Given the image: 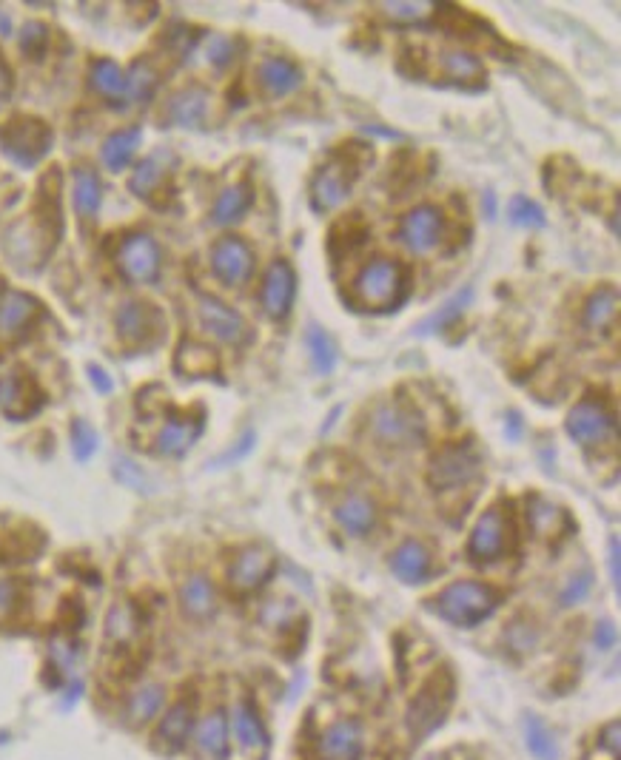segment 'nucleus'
Returning <instances> with one entry per match:
<instances>
[{"mask_svg":"<svg viewBox=\"0 0 621 760\" xmlns=\"http://www.w3.org/2000/svg\"><path fill=\"white\" fill-rule=\"evenodd\" d=\"M180 604H183V610L189 618H197V621H203L208 618L211 612H214V587H211V581L203 578V575H191L189 581L183 584V590H180Z\"/></svg>","mask_w":621,"mask_h":760,"instance_id":"473e14b6","label":"nucleus"},{"mask_svg":"<svg viewBox=\"0 0 621 760\" xmlns=\"http://www.w3.org/2000/svg\"><path fill=\"white\" fill-rule=\"evenodd\" d=\"M208 60L214 63V66H223V63H228L231 60V40L228 38H211V43H208Z\"/></svg>","mask_w":621,"mask_h":760,"instance_id":"3c124183","label":"nucleus"},{"mask_svg":"<svg viewBox=\"0 0 621 760\" xmlns=\"http://www.w3.org/2000/svg\"><path fill=\"white\" fill-rule=\"evenodd\" d=\"M234 732H237V741L248 752H260L268 746V735H265V726L257 715V706L251 704L248 698H243L237 709H234Z\"/></svg>","mask_w":621,"mask_h":760,"instance_id":"7c9ffc66","label":"nucleus"},{"mask_svg":"<svg viewBox=\"0 0 621 760\" xmlns=\"http://www.w3.org/2000/svg\"><path fill=\"white\" fill-rule=\"evenodd\" d=\"M117 265L129 282H154L160 274V248L149 234H132L117 251Z\"/></svg>","mask_w":621,"mask_h":760,"instance_id":"9b49d317","label":"nucleus"},{"mask_svg":"<svg viewBox=\"0 0 621 760\" xmlns=\"http://www.w3.org/2000/svg\"><path fill=\"white\" fill-rule=\"evenodd\" d=\"M72 450H75L77 462H89L97 453V430L83 419H77L72 425Z\"/></svg>","mask_w":621,"mask_h":760,"instance_id":"49530a36","label":"nucleus"},{"mask_svg":"<svg viewBox=\"0 0 621 760\" xmlns=\"http://www.w3.org/2000/svg\"><path fill=\"white\" fill-rule=\"evenodd\" d=\"M590 584H593V578L590 575H576L570 584L565 587V593H562V604L565 607H573V604H579V601H584V595L590 593Z\"/></svg>","mask_w":621,"mask_h":760,"instance_id":"8fccbe9b","label":"nucleus"},{"mask_svg":"<svg viewBox=\"0 0 621 760\" xmlns=\"http://www.w3.org/2000/svg\"><path fill=\"white\" fill-rule=\"evenodd\" d=\"M613 413L593 402V399H584L576 408L567 413V433L573 442L579 445H596V442H604L607 436H613Z\"/></svg>","mask_w":621,"mask_h":760,"instance_id":"2eb2a0df","label":"nucleus"},{"mask_svg":"<svg viewBox=\"0 0 621 760\" xmlns=\"http://www.w3.org/2000/svg\"><path fill=\"white\" fill-rule=\"evenodd\" d=\"M251 203H254V194L248 191V186H231L217 197V203H214V214H211V217H214V223L217 225L237 223L245 211L251 208Z\"/></svg>","mask_w":621,"mask_h":760,"instance_id":"4c0bfd02","label":"nucleus"},{"mask_svg":"<svg viewBox=\"0 0 621 760\" xmlns=\"http://www.w3.org/2000/svg\"><path fill=\"white\" fill-rule=\"evenodd\" d=\"M527 521H530V530L539 538H547V541H556L570 530V519H567L565 510L545 499H530Z\"/></svg>","mask_w":621,"mask_h":760,"instance_id":"bb28decb","label":"nucleus"},{"mask_svg":"<svg viewBox=\"0 0 621 760\" xmlns=\"http://www.w3.org/2000/svg\"><path fill=\"white\" fill-rule=\"evenodd\" d=\"M619 316V291L616 288H599L584 302V325L590 331H607Z\"/></svg>","mask_w":621,"mask_h":760,"instance_id":"2f4dec72","label":"nucleus"},{"mask_svg":"<svg viewBox=\"0 0 621 760\" xmlns=\"http://www.w3.org/2000/svg\"><path fill=\"white\" fill-rule=\"evenodd\" d=\"M320 760H359L362 755V726L357 721H337L322 732L317 746Z\"/></svg>","mask_w":621,"mask_h":760,"instance_id":"a211bd4d","label":"nucleus"},{"mask_svg":"<svg viewBox=\"0 0 621 760\" xmlns=\"http://www.w3.org/2000/svg\"><path fill=\"white\" fill-rule=\"evenodd\" d=\"M442 681H445V675L431 678L408 709V726L419 741L425 735H431L433 729H439L445 721V712L451 704V686H442Z\"/></svg>","mask_w":621,"mask_h":760,"instance_id":"0eeeda50","label":"nucleus"},{"mask_svg":"<svg viewBox=\"0 0 621 760\" xmlns=\"http://www.w3.org/2000/svg\"><path fill=\"white\" fill-rule=\"evenodd\" d=\"M203 433V419H191V416H174L169 419L163 430L157 433V450L163 456H183L197 436Z\"/></svg>","mask_w":621,"mask_h":760,"instance_id":"b1692460","label":"nucleus"},{"mask_svg":"<svg viewBox=\"0 0 621 760\" xmlns=\"http://www.w3.org/2000/svg\"><path fill=\"white\" fill-rule=\"evenodd\" d=\"M442 225V211L436 205H419L399 225V242L411 254H431L442 240Z\"/></svg>","mask_w":621,"mask_h":760,"instance_id":"4468645a","label":"nucleus"},{"mask_svg":"<svg viewBox=\"0 0 621 760\" xmlns=\"http://www.w3.org/2000/svg\"><path fill=\"white\" fill-rule=\"evenodd\" d=\"M211 271L228 288L243 285L254 271V251L240 237H223L211 248Z\"/></svg>","mask_w":621,"mask_h":760,"instance_id":"1a4fd4ad","label":"nucleus"},{"mask_svg":"<svg viewBox=\"0 0 621 760\" xmlns=\"http://www.w3.org/2000/svg\"><path fill=\"white\" fill-rule=\"evenodd\" d=\"M174 160L169 151H154L149 154L140 166L134 168L132 174V188L137 197H143V200H151V194L157 191V188L166 183V177H169V163Z\"/></svg>","mask_w":621,"mask_h":760,"instance_id":"cd10ccee","label":"nucleus"},{"mask_svg":"<svg viewBox=\"0 0 621 760\" xmlns=\"http://www.w3.org/2000/svg\"><path fill=\"white\" fill-rule=\"evenodd\" d=\"M525 743L536 760L559 758V746H556L553 735L547 732V726L539 718H525Z\"/></svg>","mask_w":621,"mask_h":760,"instance_id":"79ce46f5","label":"nucleus"},{"mask_svg":"<svg viewBox=\"0 0 621 760\" xmlns=\"http://www.w3.org/2000/svg\"><path fill=\"white\" fill-rule=\"evenodd\" d=\"M46 396L43 390L38 388V382L26 373H6L0 376V410L15 419V422H23L29 416H35L40 408H43Z\"/></svg>","mask_w":621,"mask_h":760,"instance_id":"9d476101","label":"nucleus"},{"mask_svg":"<svg viewBox=\"0 0 621 760\" xmlns=\"http://www.w3.org/2000/svg\"><path fill=\"white\" fill-rule=\"evenodd\" d=\"M602 743L610 749V755H613V760H619V721H610L607 726L602 729Z\"/></svg>","mask_w":621,"mask_h":760,"instance_id":"603ef678","label":"nucleus"},{"mask_svg":"<svg viewBox=\"0 0 621 760\" xmlns=\"http://www.w3.org/2000/svg\"><path fill=\"white\" fill-rule=\"evenodd\" d=\"M351 186H354V171H348L345 160L325 163L311 180V208L317 214L334 211L337 205L345 203V197L351 194Z\"/></svg>","mask_w":621,"mask_h":760,"instance_id":"f8f14e48","label":"nucleus"},{"mask_svg":"<svg viewBox=\"0 0 621 760\" xmlns=\"http://www.w3.org/2000/svg\"><path fill=\"white\" fill-rule=\"evenodd\" d=\"M433 9H436V3H428V0H388V3H379V12L385 18L402 20V23L428 18Z\"/></svg>","mask_w":621,"mask_h":760,"instance_id":"37998d69","label":"nucleus"},{"mask_svg":"<svg viewBox=\"0 0 621 760\" xmlns=\"http://www.w3.org/2000/svg\"><path fill=\"white\" fill-rule=\"evenodd\" d=\"M72 200H75V211L80 217H95L103 191H100V180L92 168H75V183H72Z\"/></svg>","mask_w":621,"mask_h":760,"instance_id":"72a5a7b5","label":"nucleus"},{"mask_svg":"<svg viewBox=\"0 0 621 760\" xmlns=\"http://www.w3.org/2000/svg\"><path fill=\"white\" fill-rule=\"evenodd\" d=\"M510 541V521L502 507L485 510L479 521L473 524L471 538H468V556L479 564H490L496 558L508 553Z\"/></svg>","mask_w":621,"mask_h":760,"instance_id":"423d86ee","label":"nucleus"},{"mask_svg":"<svg viewBox=\"0 0 621 760\" xmlns=\"http://www.w3.org/2000/svg\"><path fill=\"white\" fill-rule=\"evenodd\" d=\"M334 519L348 536H368L377 524V504L362 493H348L334 507Z\"/></svg>","mask_w":621,"mask_h":760,"instance_id":"aec40b11","label":"nucleus"},{"mask_svg":"<svg viewBox=\"0 0 621 760\" xmlns=\"http://www.w3.org/2000/svg\"><path fill=\"white\" fill-rule=\"evenodd\" d=\"M92 86L106 97H126V75L114 60H97L92 66Z\"/></svg>","mask_w":621,"mask_h":760,"instance_id":"a19ab883","label":"nucleus"},{"mask_svg":"<svg viewBox=\"0 0 621 760\" xmlns=\"http://www.w3.org/2000/svg\"><path fill=\"white\" fill-rule=\"evenodd\" d=\"M140 635V612L132 601H117L106 615V641L114 647H129Z\"/></svg>","mask_w":621,"mask_h":760,"instance_id":"c85d7f7f","label":"nucleus"},{"mask_svg":"<svg viewBox=\"0 0 621 760\" xmlns=\"http://www.w3.org/2000/svg\"><path fill=\"white\" fill-rule=\"evenodd\" d=\"M191 732H194V712H191L189 701H177L171 706L169 712L163 715V721L154 732V743L163 749V752H180L186 743H189Z\"/></svg>","mask_w":621,"mask_h":760,"instance_id":"6ab92c4d","label":"nucleus"},{"mask_svg":"<svg viewBox=\"0 0 621 760\" xmlns=\"http://www.w3.org/2000/svg\"><path fill=\"white\" fill-rule=\"evenodd\" d=\"M117 322V334L126 345L143 348L157 342V336L163 334V316L157 308H151L149 302H126L120 305V311L114 316Z\"/></svg>","mask_w":621,"mask_h":760,"instance_id":"6e6552de","label":"nucleus"},{"mask_svg":"<svg viewBox=\"0 0 621 760\" xmlns=\"http://www.w3.org/2000/svg\"><path fill=\"white\" fill-rule=\"evenodd\" d=\"M274 567H277L274 553L260 544H251V547H243L240 556L234 558V564L228 570V584L237 593H254L274 575Z\"/></svg>","mask_w":621,"mask_h":760,"instance_id":"ddd939ff","label":"nucleus"},{"mask_svg":"<svg viewBox=\"0 0 621 760\" xmlns=\"http://www.w3.org/2000/svg\"><path fill=\"white\" fill-rule=\"evenodd\" d=\"M479 479H482V464H479V456H476V450L471 445L445 447L433 459L431 473H428L433 493L442 496L445 504L451 499H459L465 490L476 493Z\"/></svg>","mask_w":621,"mask_h":760,"instance_id":"f03ea898","label":"nucleus"},{"mask_svg":"<svg viewBox=\"0 0 621 760\" xmlns=\"http://www.w3.org/2000/svg\"><path fill=\"white\" fill-rule=\"evenodd\" d=\"M140 140H143V131L140 129L114 131L112 137L103 143V163L112 168V171H123V168L132 163Z\"/></svg>","mask_w":621,"mask_h":760,"instance_id":"f704fd0d","label":"nucleus"},{"mask_svg":"<svg viewBox=\"0 0 621 760\" xmlns=\"http://www.w3.org/2000/svg\"><path fill=\"white\" fill-rule=\"evenodd\" d=\"M20 604V587L12 578H0V621L12 618V612Z\"/></svg>","mask_w":621,"mask_h":760,"instance_id":"09e8293b","label":"nucleus"},{"mask_svg":"<svg viewBox=\"0 0 621 760\" xmlns=\"http://www.w3.org/2000/svg\"><path fill=\"white\" fill-rule=\"evenodd\" d=\"M499 607V593L479 581H453L433 598V610L453 627H476Z\"/></svg>","mask_w":621,"mask_h":760,"instance_id":"f257e3e1","label":"nucleus"},{"mask_svg":"<svg viewBox=\"0 0 621 760\" xmlns=\"http://www.w3.org/2000/svg\"><path fill=\"white\" fill-rule=\"evenodd\" d=\"M510 223L522 228H545V211L542 205L527 200V197H513L510 200Z\"/></svg>","mask_w":621,"mask_h":760,"instance_id":"a18cd8bd","label":"nucleus"},{"mask_svg":"<svg viewBox=\"0 0 621 760\" xmlns=\"http://www.w3.org/2000/svg\"><path fill=\"white\" fill-rule=\"evenodd\" d=\"M368 430L382 447H414L422 439V419L402 402H382L368 419Z\"/></svg>","mask_w":621,"mask_h":760,"instance_id":"39448f33","label":"nucleus"},{"mask_svg":"<svg viewBox=\"0 0 621 760\" xmlns=\"http://www.w3.org/2000/svg\"><path fill=\"white\" fill-rule=\"evenodd\" d=\"M9 32H12V20L0 12V35H9Z\"/></svg>","mask_w":621,"mask_h":760,"instance_id":"13d9d810","label":"nucleus"},{"mask_svg":"<svg viewBox=\"0 0 621 760\" xmlns=\"http://www.w3.org/2000/svg\"><path fill=\"white\" fill-rule=\"evenodd\" d=\"M294 297H297V277L294 268L285 260H277L263 279V311L271 319H285L294 308Z\"/></svg>","mask_w":621,"mask_h":760,"instance_id":"dca6fc26","label":"nucleus"},{"mask_svg":"<svg viewBox=\"0 0 621 760\" xmlns=\"http://www.w3.org/2000/svg\"><path fill=\"white\" fill-rule=\"evenodd\" d=\"M197 749L208 760H226L228 758V718L223 709L208 712L206 718L197 726Z\"/></svg>","mask_w":621,"mask_h":760,"instance_id":"393cba45","label":"nucleus"},{"mask_svg":"<svg viewBox=\"0 0 621 760\" xmlns=\"http://www.w3.org/2000/svg\"><path fill=\"white\" fill-rule=\"evenodd\" d=\"M9 94H12V72H9V66L0 60V106L9 100Z\"/></svg>","mask_w":621,"mask_h":760,"instance_id":"4d7b16f0","label":"nucleus"},{"mask_svg":"<svg viewBox=\"0 0 621 760\" xmlns=\"http://www.w3.org/2000/svg\"><path fill=\"white\" fill-rule=\"evenodd\" d=\"M391 570L399 581L405 584H422L431 575V553L419 541H405L399 544L391 556Z\"/></svg>","mask_w":621,"mask_h":760,"instance_id":"412c9836","label":"nucleus"},{"mask_svg":"<svg viewBox=\"0 0 621 760\" xmlns=\"http://www.w3.org/2000/svg\"><path fill=\"white\" fill-rule=\"evenodd\" d=\"M471 302V288H465V291H459L456 297H451L439 311L433 316H428L422 325H419V331L416 334L419 336H431V334H439V331H445V328H451L453 322L462 316V311H465V305Z\"/></svg>","mask_w":621,"mask_h":760,"instance_id":"58836bf2","label":"nucleus"},{"mask_svg":"<svg viewBox=\"0 0 621 760\" xmlns=\"http://www.w3.org/2000/svg\"><path fill=\"white\" fill-rule=\"evenodd\" d=\"M439 72L456 86H482V60L471 52H442L439 55Z\"/></svg>","mask_w":621,"mask_h":760,"instance_id":"c756f323","label":"nucleus"},{"mask_svg":"<svg viewBox=\"0 0 621 760\" xmlns=\"http://www.w3.org/2000/svg\"><path fill=\"white\" fill-rule=\"evenodd\" d=\"M40 311V302L23 291H6L0 299V331L18 334Z\"/></svg>","mask_w":621,"mask_h":760,"instance_id":"a878e982","label":"nucleus"},{"mask_svg":"<svg viewBox=\"0 0 621 760\" xmlns=\"http://www.w3.org/2000/svg\"><path fill=\"white\" fill-rule=\"evenodd\" d=\"M49 149H52V129L38 117H12L0 126V151L15 166H38Z\"/></svg>","mask_w":621,"mask_h":760,"instance_id":"20e7f679","label":"nucleus"},{"mask_svg":"<svg viewBox=\"0 0 621 760\" xmlns=\"http://www.w3.org/2000/svg\"><path fill=\"white\" fill-rule=\"evenodd\" d=\"M200 322L208 334L217 336L226 345H240L245 339V322L237 311H231L220 299L200 297Z\"/></svg>","mask_w":621,"mask_h":760,"instance_id":"f3484780","label":"nucleus"},{"mask_svg":"<svg viewBox=\"0 0 621 760\" xmlns=\"http://www.w3.org/2000/svg\"><path fill=\"white\" fill-rule=\"evenodd\" d=\"M154 86H157V75H154L149 63L146 60L134 63L132 75H126V97L132 103H146L151 92H154Z\"/></svg>","mask_w":621,"mask_h":760,"instance_id":"c03bdc74","label":"nucleus"},{"mask_svg":"<svg viewBox=\"0 0 621 760\" xmlns=\"http://www.w3.org/2000/svg\"><path fill=\"white\" fill-rule=\"evenodd\" d=\"M46 40H49V29L43 23H26L20 32V49L29 57H40L46 49Z\"/></svg>","mask_w":621,"mask_h":760,"instance_id":"de8ad7c7","label":"nucleus"},{"mask_svg":"<svg viewBox=\"0 0 621 760\" xmlns=\"http://www.w3.org/2000/svg\"><path fill=\"white\" fill-rule=\"evenodd\" d=\"M174 365L183 376H208V373L217 371V353L206 345H197V342H183Z\"/></svg>","mask_w":621,"mask_h":760,"instance_id":"e433bc0d","label":"nucleus"},{"mask_svg":"<svg viewBox=\"0 0 621 760\" xmlns=\"http://www.w3.org/2000/svg\"><path fill=\"white\" fill-rule=\"evenodd\" d=\"M305 345H308V351H311V362H314V368L317 373H331L334 371V365H337V348H334V339L325 334L322 328L317 325H311L308 328V334H305Z\"/></svg>","mask_w":621,"mask_h":760,"instance_id":"ea45409f","label":"nucleus"},{"mask_svg":"<svg viewBox=\"0 0 621 760\" xmlns=\"http://www.w3.org/2000/svg\"><path fill=\"white\" fill-rule=\"evenodd\" d=\"M89 379H92V385H95L100 393H112L114 382L109 379V373L103 371V368H97V365H89Z\"/></svg>","mask_w":621,"mask_h":760,"instance_id":"5fc2aeb1","label":"nucleus"},{"mask_svg":"<svg viewBox=\"0 0 621 760\" xmlns=\"http://www.w3.org/2000/svg\"><path fill=\"white\" fill-rule=\"evenodd\" d=\"M619 538H610V578H613V587L619 590L621 584V570H619Z\"/></svg>","mask_w":621,"mask_h":760,"instance_id":"6e6d98bb","label":"nucleus"},{"mask_svg":"<svg viewBox=\"0 0 621 760\" xmlns=\"http://www.w3.org/2000/svg\"><path fill=\"white\" fill-rule=\"evenodd\" d=\"M208 112V92L200 89V86H189L183 92H177L169 100V109H166V117H169L174 126H183V129H197L203 120H206Z\"/></svg>","mask_w":621,"mask_h":760,"instance_id":"5701e85b","label":"nucleus"},{"mask_svg":"<svg viewBox=\"0 0 621 760\" xmlns=\"http://www.w3.org/2000/svg\"><path fill=\"white\" fill-rule=\"evenodd\" d=\"M596 644H599V649L616 647V627H613L610 621H602V624L596 627Z\"/></svg>","mask_w":621,"mask_h":760,"instance_id":"864d4df0","label":"nucleus"},{"mask_svg":"<svg viewBox=\"0 0 621 760\" xmlns=\"http://www.w3.org/2000/svg\"><path fill=\"white\" fill-rule=\"evenodd\" d=\"M163 698H166V692H163V686L160 684L140 686L132 698H129V706H126V721L132 723V726H146V723L160 712Z\"/></svg>","mask_w":621,"mask_h":760,"instance_id":"c9c22d12","label":"nucleus"},{"mask_svg":"<svg viewBox=\"0 0 621 760\" xmlns=\"http://www.w3.org/2000/svg\"><path fill=\"white\" fill-rule=\"evenodd\" d=\"M257 77L263 83L265 94L271 97H285L294 89H300L302 69L297 63H291L288 57H265L257 69Z\"/></svg>","mask_w":621,"mask_h":760,"instance_id":"4be33fe9","label":"nucleus"},{"mask_svg":"<svg viewBox=\"0 0 621 760\" xmlns=\"http://www.w3.org/2000/svg\"><path fill=\"white\" fill-rule=\"evenodd\" d=\"M405 297V271L394 260H371L354 279V302L362 311H391Z\"/></svg>","mask_w":621,"mask_h":760,"instance_id":"7ed1b4c3","label":"nucleus"}]
</instances>
